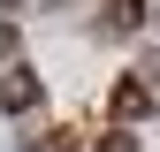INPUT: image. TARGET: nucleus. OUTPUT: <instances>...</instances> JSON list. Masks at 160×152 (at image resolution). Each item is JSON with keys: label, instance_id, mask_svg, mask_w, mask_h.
Instances as JSON below:
<instances>
[{"label": "nucleus", "instance_id": "nucleus-5", "mask_svg": "<svg viewBox=\"0 0 160 152\" xmlns=\"http://www.w3.org/2000/svg\"><path fill=\"white\" fill-rule=\"evenodd\" d=\"M92 152H137V137L130 129H107V137H92Z\"/></svg>", "mask_w": 160, "mask_h": 152}, {"label": "nucleus", "instance_id": "nucleus-3", "mask_svg": "<svg viewBox=\"0 0 160 152\" xmlns=\"http://www.w3.org/2000/svg\"><path fill=\"white\" fill-rule=\"evenodd\" d=\"M99 23L107 31H137L145 23V0H99Z\"/></svg>", "mask_w": 160, "mask_h": 152}, {"label": "nucleus", "instance_id": "nucleus-6", "mask_svg": "<svg viewBox=\"0 0 160 152\" xmlns=\"http://www.w3.org/2000/svg\"><path fill=\"white\" fill-rule=\"evenodd\" d=\"M0 61H15V23H0Z\"/></svg>", "mask_w": 160, "mask_h": 152}, {"label": "nucleus", "instance_id": "nucleus-2", "mask_svg": "<svg viewBox=\"0 0 160 152\" xmlns=\"http://www.w3.org/2000/svg\"><path fill=\"white\" fill-rule=\"evenodd\" d=\"M145 114H152V91H145V76H122V84H114V129L145 122Z\"/></svg>", "mask_w": 160, "mask_h": 152}, {"label": "nucleus", "instance_id": "nucleus-1", "mask_svg": "<svg viewBox=\"0 0 160 152\" xmlns=\"http://www.w3.org/2000/svg\"><path fill=\"white\" fill-rule=\"evenodd\" d=\"M38 99H46L38 69H23V61H15L8 76H0V107H8V114H38Z\"/></svg>", "mask_w": 160, "mask_h": 152}, {"label": "nucleus", "instance_id": "nucleus-4", "mask_svg": "<svg viewBox=\"0 0 160 152\" xmlns=\"http://www.w3.org/2000/svg\"><path fill=\"white\" fill-rule=\"evenodd\" d=\"M76 145H84V137H76V129H46V137H38L31 152H76Z\"/></svg>", "mask_w": 160, "mask_h": 152}, {"label": "nucleus", "instance_id": "nucleus-7", "mask_svg": "<svg viewBox=\"0 0 160 152\" xmlns=\"http://www.w3.org/2000/svg\"><path fill=\"white\" fill-rule=\"evenodd\" d=\"M8 8H23V0H8Z\"/></svg>", "mask_w": 160, "mask_h": 152}]
</instances>
